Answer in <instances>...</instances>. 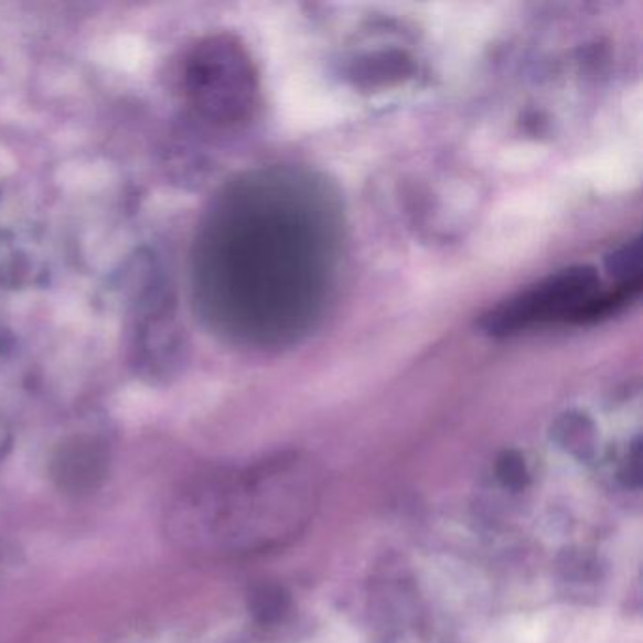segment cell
Instances as JSON below:
<instances>
[{
  "label": "cell",
  "mask_w": 643,
  "mask_h": 643,
  "mask_svg": "<svg viewBox=\"0 0 643 643\" xmlns=\"http://www.w3.org/2000/svg\"><path fill=\"white\" fill-rule=\"evenodd\" d=\"M642 254H640V240H632L631 244L618 249L606 259V268L611 276L618 278L619 283L626 281L642 280Z\"/></svg>",
  "instance_id": "cell-5"
},
{
  "label": "cell",
  "mask_w": 643,
  "mask_h": 643,
  "mask_svg": "<svg viewBox=\"0 0 643 643\" xmlns=\"http://www.w3.org/2000/svg\"><path fill=\"white\" fill-rule=\"evenodd\" d=\"M110 472V457L97 440L74 438L63 443L53 456L50 474L55 485L66 494L97 491Z\"/></svg>",
  "instance_id": "cell-2"
},
{
  "label": "cell",
  "mask_w": 643,
  "mask_h": 643,
  "mask_svg": "<svg viewBox=\"0 0 643 643\" xmlns=\"http://www.w3.org/2000/svg\"><path fill=\"white\" fill-rule=\"evenodd\" d=\"M496 475L502 485L514 491H523L528 485V468L519 453L515 451H504L496 461Z\"/></svg>",
  "instance_id": "cell-6"
},
{
  "label": "cell",
  "mask_w": 643,
  "mask_h": 643,
  "mask_svg": "<svg viewBox=\"0 0 643 643\" xmlns=\"http://www.w3.org/2000/svg\"><path fill=\"white\" fill-rule=\"evenodd\" d=\"M619 480L624 487L637 489L642 485V456H640V442L634 443L629 453V459L619 470Z\"/></svg>",
  "instance_id": "cell-7"
},
{
  "label": "cell",
  "mask_w": 643,
  "mask_h": 643,
  "mask_svg": "<svg viewBox=\"0 0 643 643\" xmlns=\"http://www.w3.org/2000/svg\"><path fill=\"white\" fill-rule=\"evenodd\" d=\"M592 267H572L553 274L514 299L496 306L483 318L481 329L491 336H512L551 321H576L578 313L600 289Z\"/></svg>",
  "instance_id": "cell-1"
},
{
  "label": "cell",
  "mask_w": 643,
  "mask_h": 643,
  "mask_svg": "<svg viewBox=\"0 0 643 643\" xmlns=\"http://www.w3.org/2000/svg\"><path fill=\"white\" fill-rule=\"evenodd\" d=\"M8 448H10V435H8V430L0 425V461L7 456Z\"/></svg>",
  "instance_id": "cell-8"
},
{
  "label": "cell",
  "mask_w": 643,
  "mask_h": 643,
  "mask_svg": "<svg viewBox=\"0 0 643 643\" xmlns=\"http://www.w3.org/2000/svg\"><path fill=\"white\" fill-rule=\"evenodd\" d=\"M555 440L566 453L578 461L589 462L597 456V430L583 416H565L553 430Z\"/></svg>",
  "instance_id": "cell-3"
},
{
  "label": "cell",
  "mask_w": 643,
  "mask_h": 643,
  "mask_svg": "<svg viewBox=\"0 0 643 643\" xmlns=\"http://www.w3.org/2000/svg\"><path fill=\"white\" fill-rule=\"evenodd\" d=\"M291 597L280 585H259L249 594V611L259 623L272 624L286 615Z\"/></svg>",
  "instance_id": "cell-4"
}]
</instances>
